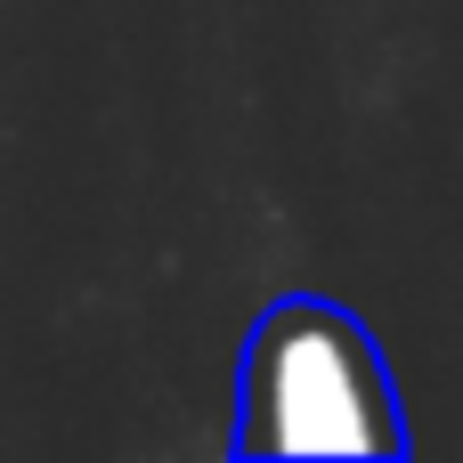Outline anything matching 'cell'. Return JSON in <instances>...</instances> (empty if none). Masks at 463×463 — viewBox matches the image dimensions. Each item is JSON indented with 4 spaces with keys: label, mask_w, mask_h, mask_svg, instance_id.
I'll return each instance as SVG.
<instances>
[{
    "label": "cell",
    "mask_w": 463,
    "mask_h": 463,
    "mask_svg": "<svg viewBox=\"0 0 463 463\" xmlns=\"http://www.w3.org/2000/svg\"><path fill=\"white\" fill-rule=\"evenodd\" d=\"M407 407L374 326L334 293H277L236 366V456H407Z\"/></svg>",
    "instance_id": "1"
}]
</instances>
